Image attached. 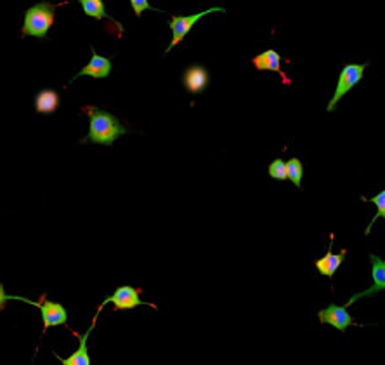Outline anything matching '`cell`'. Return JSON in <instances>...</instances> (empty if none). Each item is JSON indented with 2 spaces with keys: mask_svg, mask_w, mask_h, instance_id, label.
Returning <instances> with one entry per match:
<instances>
[{
  "mask_svg": "<svg viewBox=\"0 0 385 365\" xmlns=\"http://www.w3.org/2000/svg\"><path fill=\"white\" fill-rule=\"evenodd\" d=\"M88 115V133L82 143H96L111 146L118 137L127 133V128L110 111L98 106H86Z\"/></svg>",
  "mask_w": 385,
  "mask_h": 365,
  "instance_id": "cell-1",
  "label": "cell"
},
{
  "mask_svg": "<svg viewBox=\"0 0 385 365\" xmlns=\"http://www.w3.org/2000/svg\"><path fill=\"white\" fill-rule=\"evenodd\" d=\"M56 7L49 2H38L30 7L25 13V23H23V35L45 38L51 30Z\"/></svg>",
  "mask_w": 385,
  "mask_h": 365,
  "instance_id": "cell-2",
  "label": "cell"
},
{
  "mask_svg": "<svg viewBox=\"0 0 385 365\" xmlns=\"http://www.w3.org/2000/svg\"><path fill=\"white\" fill-rule=\"evenodd\" d=\"M368 67V63L364 64H356V63H347L344 64V68H342L340 77H338L337 80V87H335V94L332 96V99H330L328 106H326V110L333 111L337 108V105L340 103V99L344 98L347 92L352 89V87H356L357 84L361 82V79H363V73L364 68Z\"/></svg>",
  "mask_w": 385,
  "mask_h": 365,
  "instance_id": "cell-3",
  "label": "cell"
},
{
  "mask_svg": "<svg viewBox=\"0 0 385 365\" xmlns=\"http://www.w3.org/2000/svg\"><path fill=\"white\" fill-rule=\"evenodd\" d=\"M212 13H226V9L224 7H210V9L202 11V13L198 14H191V16H172L168 19V26H171L172 30V40L171 44H168V47L165 49V55L171 52L177 44H180V42L184 40V37L191 32L192 26H195L200 19Z\"/></svg>",
  "mask_w": 385,
  "mask_h": 365,
  "instance_id": "cell-4",
  "label": "cell"
},
{
  "mask_svg": "<svg viewBox=\"0 0 385 365\" xmlns=\"http://www.w3.org/2000/svg\"><path fill=\"white\" fill-rule=\"evenodd\" d=\"M139 296H141V289H136V287H132V286H120L115 289L113 294L106 296L105 301L101 303V306H99V308H105V306L110 305V303L115 306V310H118V311L134 310V308H137V306H144V305L155 308V305L142 301Z\"/></svg>",
  "mask_w": 385,
  "mask_h": 365,
  "instance_id": "cell-5",
  "label": "cell"
},
{
  "mask_svg": "<svg viewBox=\"0 0 385 365\" xmlns=\"http://www.w3.org/2000/svg\"><path fill=\"white\" fill-rule=\"evenodd\" d=\"M33 306H37L40 310L42 315V324H44V332L47 329L56 327V325H64L68 322V311L63 305L59 303L49 301L47 296H42L40 301L35 303Z\"/></svg>",
  "mask_w": 385,
  "mask_h": 365,
  "instance_id": "cell-6",
  "label": "cell"
},
{
  "mask_svg": "<svg viewBox=\"0 0 385 365\" xmlns=\"http://www.w3.org/2000/svg\"><path fill=\"white\" fill-rule=\"evenodd\" d=\"M318 318L321 324H328L340 332H345L349 325L354 324L352 317L349 315V311L345 306L338 305H330L326 308L318 311Z\"/></svg>",
  "mask_w": 385,
  "mask_h": 365,
  "instance_id": "cell-7",
  "label": "cell"
},
{
  "mask_svg": "<svg viewBox=\"0 0 385 365\" xmlns=\"http://www.w3.org/2000/svg\"><path fill=\"white\" fill-rule=\"evenodd\" d=\"M369 261H372L373 286L367 291L354 294L352 298H350L347 301L345 308H347V306H350V305H354L357 299H363V298H367V296H372V294H377V292L385 291V261L380 259V257L375 256V254H369Z\"/></svg>",
  "mask_w": 385,
  "mask_h": 365,
  "instance_id": "cell-8",
  "label": "cell"
},
{
  "mask_svg": "<svg viewBox=\"0 0 385 365\" xmlns=\"http://www.w3.org/2000/svg\"><path fill=\"white\" fill-rule=\"evenodd\" d=\"M91 51H92V57L91 61H88V64L87 67H84L82 70L76 73V75H73L70 82L76 80L79 77H92V79H106V77H110L111 60H108V57L105 56H99L94 47H92Z\"/></svg>",
  "mask_w": 385,
  "mask_h": 365,
  "instance_id": "cell-9",
  "label": "cell"
},
{
  "mask_svg": "<svg viewBox=\"0 0 385 365\" xmlns=\"http://www.w3.org/2000/svg\"><path fill=\"white\" fill-rule=\"evenodd\" d=\"M183 84L191 94H198V92L205 91L209 86V72L203 68L202 64H191L183 75Z\"/></svg>",
  "mask_w": 385,
  "mask_h": 365,
  "instance_id": "cell-10",
  "label": "cell"
},
{
  "mask_svg": "<svg viewBox=\"0 0 385 365\" xmlns=\"http://www.w3.org/2000/svg\"><path fill=\"white\" fill-rule=\"evenodd\" d=\"M96 320H98V315L94 317V322H92L91 327L87 329V332H84L82 336H79V348H76L75 352L68 356V359H63V356H59L57 353H54V356L59 360L61 365H91V356H88V349H87V339L88 336H91L92 330H94Z\"/></svg>",
  "mask_w": 385,
  "mask_h": 365,
  "instance_id": "cell-11",
  "label": "cell"
},
{
  "mask_svg": "<svg viewBox=\"0 0 385 365\" xmlns=\"http://www.w3.org/2000/svg\"><path fill=\"white\" fill-rule=\"evenodd\" d=\"M252 63L259 72H276L283 77L285 82H290V80L285 77V73L281 72V56L275 51V49H268V51L260 52L259 56L253 57Z\"/></svg>",
  "mask_w": 385,
  "mask_h": 365,
  "instance_id": "cell-12",
  "label": "cell"
},
{
  "mask_svg": "<svg viewBox=\"0 0 385 365\" xmlns=\"http://www.w3.org/2000/svg\"><path fill=\"white\" fill-rule=\"evenodd\" d=\"M344 259H345V251L338 252V254H333L332 247H330V251L326 252L325 256L314 261V266H316V270L319 271V275L332 279V276L335 275V271L338 270V266L344 263Z\"/></svg>",
  "mask_w": 385,
  "mask_h": 365,
  "instance_id": "cell-13",
  "label": "cell"
},
{
  "mask_svg": "<svg viewBox=\"0 0 385 365\" xmlns=\"http://www.w3.org/2000/svg\"><path fill=\"white\" fill-rule=\"evenodd\" d=\"M61 99L54 89H42L35 98V110L38 113H54L59 106Z\"/></svg>",
  "mask_w": 385,
  "mask_h": 365,
  "instance_id": "cell-14",
  "label": "cell"
},
{
  "mask_svg": "<svg viewBox=\"0 0 385 365\" xmlns=\"http://www.w3.org/2000/svg\"><path fill=\"white\" fill-rule=\"evenodd\" d=\"M79 2H80V6H82L86 16L94 18V19L110 18L108 16V13L105 9V2H103V0H79Z\"/></svg>",
  "mask_w": 385,
  "mask_h": 365,
  "instance_id": "cell-15",
  "label": "cell"
},
{
  "mask_svg": "<svg viewBox=\"0 0 385 365\" xmlns=\"http://www.w3.org/2000/svg\"><path fill=\"white\" fill-rule=\"evenodd\" d=\"M288 179L295 184L297 188H302V176H304V165L299 159H290L287 162Z\"/></svg>",
  "mask_w": 385,
  "mask_h": 365,
  "instance_id": "cell-16",
  "label": "cell"
},
{
  "mask_svg": "<svg viewBox=\"0 0 385 365\" xmlns=\"http://www.w3.org/2000/svg\"><path fill=\"white\" fill-rule=\"evenodd\" d=\"M364 201L375 203V206H377V214H375V218L372 219V223H369V225H368V228L364 230V235H369V230H372V226L375 225L377 219H379V218H384V219H385V190L380 191V193H379V195H375V197L364 198Z\"/></svg>",
  "mask_w": 385,
  "mask_h": 365,
  "instance_id": "cell-17",
  "label": "cell"
},
{
  "mask_svg": "<svg viewBox=\"0 0 385 365\" xmlns=\"http://www.w3.org/2000/svg\"><path fill=\"white\" fill-rule=\"evenodd\" d=\"M269 176H271L272 179H276V181H285V179H288V171H287V162L281 159L272 160L271 164H269L268 169Z\"/></svg>",
  "mask_w": 385,
  "mask_h": 365,
  "instance_id": "cell-18",
  "label": "cell"
},
{
  "mask_svg": "<svg viewBox=\"0 0 385 365\" xmlns=\"http://www.w3.org/2000/svg\"><path fill=\"white\" fill-rule=\"evenodd\" d=\"M13 299H18V301H23V303H28V305H35V301H30V299H25L21 298V296H9L6 291H4V286L0 283V310L6 308V305L9 301H13Z\"/></svg>",
  "mask_w": 385,
  "mask_h": 365,
  "instance_id": "cell-19",
  "label": "cell"
},
{
  "mask_svg": "<svg viewBox=\"0 0 385 365\" xmlns=\"http://www.w3.org/2000/svg\"><path fill=\"white\" fill-rule=\"evenodd\" d=\"M130 6H132L134 13H136L137 18L141 16L142 11H158L148 2V0H130Z\"/></svg>",
  "mask_w": 385,
  "mask_h": 365,
  "instance_id": "cell-20",
  "label": "cell"
}]
</instances>
